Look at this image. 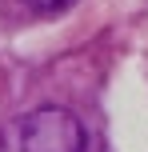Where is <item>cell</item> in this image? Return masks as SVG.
<instances>
[{
    "label": "cell",
    "mask_w": 148,
    "mask_h": 152,
    "mask_svg": "<svg viewBox=\"0 0 148 152\" xmlns=\"http://www.w3.org/2000/svg\"><path fill=\"white\" fill-rule=\"evenodd\" d=\"M20 152H84V124L68 108H32L20 120Z\"/></svg>",
    "instance_id": "1"
},
{
    "label": "cell",
    "mask_w": 148,
    "mask_h": 152,
    "mask_svg": "<svg viewBox=\"0 0 148 152\" xmlns=\"http://www.w3.org/2000/svg\"><path fill=\"white\" fill-rule=\"evenodd\" d=\"M28 8H36V12H60V8H68L72 0H24Z\"/></svg>",
    "instance_id": "2"
}]
</instances>
